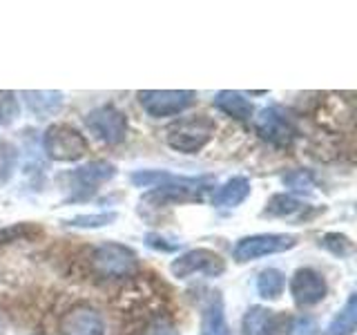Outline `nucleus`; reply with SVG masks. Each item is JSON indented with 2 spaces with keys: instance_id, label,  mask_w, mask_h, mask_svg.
Masks as SVG:
<instances>
[{
  "instance_id": "f257e3e1",
  "label": "nucleus",
  "mask_w": 357,
  "mask_h": 335,
  "mask_svg": "<svg viewBox=\"0 0 357 335\" xmlns=\"http://www.w3.org/2000/svg\"><path fill=\"white\" fill-rule=\"evenodd\" d=\"M212 177H178L165 170H139L132 174V184L139 188H154L145 197L159 204H176V201H199L201 193L208 190Z\"/></svg>"
},
{
  "instance_id": "f03ea898",
  "label": "nucleus",
  "mask_w": 357,
  "mask_h": 335,
  "mask_svg": "<svg viewBox=\"0 0 357 335\" xmlns=\"http://www.w3.org/2000/svg\"><path fill=\"white\" fill-rule=\"evenodd\" d=\"M217 126L210 117H190L174 121L165 132V141L172 150L183 154H197L212 139Z\"/></svg>"
},
{
  "instance_id": "7ed1b4c3",
  "label": "nucleus",
  "mask_w": 357,
  "mask_h": 335,
  "mask_svg": "<svg viewBox=\"0 0 357 335\" xmlns=\"http://www.w3.org/2000/svg\"><path fill=\"white\" fill-rule=\"evenodd\" d=\"M43 150L52 161H78L89 150V143L76 128L67 123H54L43 137Z\"/></svg>"
},
{
  "instance_id": "20e7f679",
  "label": "nucleus",
  "mask_w": 357,
  "mask_h": 335,
  "mask_svg": "<svg viewBox=\"0 0 357 335\" xmlns=\"http://www.w3.org/2000/svg\"><path fill=\"white\" fill-rule=\"evenodd\" d=\"M143 110L154 119L176 117L195 103V92L190 89H145L139 92Z\"/></svg>"
},
{
  "instance_id": "39448f33",
  "label": "nucleus",
  "mask_w": 357,
  "mask_h": 335,
  "mask_svg": "<svg viewBox=\"0 0 357 335\" xmlns=\"http://www.w3.org/2000/svg\"><path fill=\"white\" fill-rule=\"evenodd\" d=\"M255 128L259 132V137L273 145H290L297 134V128L293 119L282 105H268L259 110V114L255 117Z\"/></svg>"
},
{
  "instance_id": "423d86ee",
  "label": "nucleus",
  "mask_w": 357,
  "mask_h": 335,
  "mask_svg": "<svg viewBox=\"0 0 357 335\" xmlns=\"http://www.w3.org/2000/svg\"><path fill=\"white\" fill-rule=\"evenodd\" d=\"M85 126L103 143L119 145L128 134V117L116 105H100L85 117Z\"/></svg>"
},
{
  "instance_id": "0eeeda50",
  "label": "nucleus",
  "mask_w": 357,
  "mask_h": 335,
  "mask_svg": "<svg viewBox=\"0 0 357 335\" xmlns=\"http://www.w3.org/2000/svg\"><path fill=\"white\" fill-rule=\"evenodd\" d=\"M170 271L178 279H188L192 275H206V277H219L226 271V262L221 260V255L210 248H195L183 255H178L172 262Z\"/></svg>"
},
{
  "instance_id": "6e6552de",
  "label": "nucleus",
  "mask_w": 357,
  "mask_h": 335,
  "mask_svg": "<svg viewBox=\"0 0 357 335\" xmlns=\"http://www.w3.org/2000/svg\"><path fill=\"white\" fill-rule=\"evenodd\" d=\"M297 246V237L293 234H252V237H243L234 246V260L239 264L259 260L266 255H275V253H286Z\"/></svg>"
},
{
  "instance_id": "1a4fd4ad",
  "label": "nucleus",
  "mask_w": 357,
  "mask_h": 335,
  "mask_svg": "<svg viewBox=\"0 0 357 335\" xmlns=\"http://www.w3.org/2000/svg\"><path fill=\"white\" fill-rule=\"evenodd\" d=\"M94 268L103 277H128L137 268V255L123 244H103L94 251Z\"/></svg>"
},
{
  "instance_id": "9d476101",
  "label": "nucleus",
  "mask_w": 357,
  "mask_h": 335,
  "mask_svg": "<svg viewBox=\"0 0 357 335\" xmlns=\"http://www.w3.org/2000/svg\"><path fill=\"white\" fill-rule=\"evenodd\" d=\"M326 279L315 268H299L290 279V295L297 306H315L326 297Z\"/></svg>"
},
{
  "instance_id": "9b49d317",
  "label": "nucleus",
  "mask_w": 357,
  "mask_h": 335,
  "mask_svg": "<svg viewBox=\"0 0 357 335\" xmlns=\"http://www.w3.org/2000/svg\"><path fill=\"white\" fill-rule=\"evenodd\" d=\"M61 335H105V322L100 313L87 304L74 306L65 313L59 324Z\"/></svg>"
},
{
  "instance_id": "f8f14e48",
  "label": "nucleus",
  "mask_w": 357,
  "mask_h": 335,
  "mask_svg": "<svg viewBox=\"0 0 357 335\" xmlns=\"http://www.w3.org/2000/svg\"><path fill=\"white\" fill-rule=\"evenodd\" d=\"M290 320L284 318L282 313L264 308V306H252L243 315V335H279L282 331H290Z\"/></svg>"
},
{
  "instance_id": "ddd939ff",
  "label": "nucleus",
  "mask_w": 357,
  "mask_h": 335,
  "mask_svg": "<svg viewBox=\"0 0 357 335\" xmlns=\"http://www.w3.org/2000/svg\"><path fill=\"white\" fill-rule=\"evenodd\" d=\"M116 177V165L109 161H92L81 168H76L72 179L78 184V188L85 190V195H92L98 186H103Z\"/></svg>"
},
{
  "instance_id": "4468645a",
  "label": "nucleus",
  "mask_w": 357,
  "mask_h": 335,
  "mask_svg": "<svg viewBox=\"0 0 357 335\" xmlns=\"http://www.w3.org/2000/svg\"><path fill=\"white\" fill-rule=\"evenodd\" d=\"M201 335H232L223 313L221 293H210L201 313Z\"/></svg>"
},
{
  "instance_id": "2eb2a0df",
  "label": "nucleus",
  "mask_w": 357,
  "mask_h": 335,
  "mask_svg": "<svg viewBox=\"0 0 357 335\" xmlns=\"http://www.w3.org/2000/svg\"><path fill=\"white\" fill-rule=\"evenodd\" d=\"M215 107L237 121H248L255 114L252 100L245 98L241 92H232V89H223L215 96Z\"/></svg>"
},
{
  "instance_id": "dca6fc26",
  "label": "nucleus",
  "mask_w": 357,
  "mask_h": 335,
  "mask_svg": "<svg viewBox=\"0 0 357 335\" xmlns=\"http://www.w3.org/2000/svg\"><path fill=\"white\" fill-rule=\"evenodd\" d=\"M250 195V181L245 177H232L228 179L226 184H223L215 197H212V204L217 208H234L243 204L245 199Z\"/></svg>"
},
{
  "instance_id": "f3484780",
  "label": "nucleus",
  "mask_w": 357,
  "mask_h": 335,
  "mask_svg": "<svg viewBox=\"0 0 357 335\" xmlns=\"http://www.w3.org/2000/svg\"><path fill=\"white\" fill-rule=\"evenodd\" d=\"M22 98H25L31 114H36L38 119L54 117L65 103L63 92H31L27 89V92H22Z\"/></svg>"
},
{
  "instance_id": "a211bd4d",
  "label": "nucleus",
  "mask_w": 357,
  "mask_h": 335,
  "mask_svg": "<svg viewBox=\"0 0 357 335\" xmlns=\"http://www.w3.org/2000/svg\"><path fill=\"white\" fill-rule=\"evenodd\" d=\"M357 324V297L351 295L344 308L328 324V335H353Z\"/></svg>"
},
{
  "instance_id": "6ab92c4d",
  "label": "nucleus",
  "mask_w": 357,
  "mask_h": 335,
  "mask_svg": "<svg viewBox=\"0 0 357 335\" xmlns=\"http://www.w3.org/2000/svg\"><path fill=\"white\" fill-rule=\"evenodd\" d=\"M304 208H306L304 201L293 197V195H275V197H271V201H268L264 215H268V217H293Z\"/></svg>"
},
{
  "instance_id": "aec40b11",
  "label": "nucleus",
  "mask_w": 357,
  "mask_h": 335,
  "mask_svg": "<svg viewBox=\"0 0 357 335\" xmlns=\"http://www.w3.org/2000/svg\"><path fill=\"white\" fill-rule=\"evenodd\" d=\"M284 284H286L284 273L277 271V268H266V271H261L259 277H257V290H259V295L266 299H277L284 293Z\"/></svg>"
},
{
  "instance_id": "412c9836",
  "label": "nucleus",
  "mask_w": 357,
  "mask_h": 335,
  "mask_svg": "<svg viewBox=\"0 0 357 335\" xmlns=\"http://www.w3.org/2000/svg\"><path fill=\"white\" fill-rule=\"evenodd\" d=\"M18 163V150L14 143L7 139H0V186H5L11 177H14Z\"/></svg>"
},
{
  "instance_id": "4be33fe9",
  "label": "nucleus",
  "mask_w": 357,
  "mask_h": 335,
  "mask_svg": "<svg viewBox=\"0 0 357 335\" xmlns=\"http://www.w3.org/2000/svg\"><path fill=\"white\" fill-rule=\"evenodd\" d=\"M20 105H18V98L14 92H7V89H0V126H9L14 123V119L18 117Z\"/></svg>"
},
{
  "instance_id": "5701e85b",
  "label": "nucleus",
  "mask_w": 357,
  "mask_h": 335,
  "mask_svg": "<svg viewBox=\"0 0 357 335\" xmlns=\"http://www.w3.org/2000/svg\"><path fill=\"white\" fill-rule=\"evenodd\" d=\"M40 228L31 226V223H16V226H7L0 228V244H11L18 239H29L33 234H38Z\"/></svg>"
},
{
  "instance_id": "b1692460",
  "label": "nucleus",
  "mask_w": 357,
  "mask_h": 335,
  "mask_svg": "<svg viewBox=\"0 0 357 335\" xmlns=\"http://www.w3.org/2000/svg\"><path fill=\"white\" fill-rule=\"evenodd\" d=\"M116 221V212H100V215H78L70 219V226L76 228H103Z\"/></svg>"
},
{
  "instance_id": "393cba45",
  "label": "nucleus",
  "mask_w": 357,
  "mask_h": 335,
  "mask_svg": "<svg viewBox=\"0 0 357 335\" xmlns=\"http://www.w3.org/2000/svg\"><path fill=\"white\" fill-rule=\"evenodd\" d=\"M321 246L337 257H346L353 253V241L349 237H344V234H326V237L321 239Z\"/></svg>"
},
{
  "instance_id": "a878e982",
  "label": "nucleus",
  "mask_w": 357,
  "mask_h": 335,
  "mask_svg": "<svg viewBox=\"0 0 357 335\" xmlns=\"http://www.w3.org/2000/svg\"><path fill=\"white\" fill-rule=\"evenodd\" d=\"M284 184L290 188V190H299V193H304V190H310L312 188V174L308 170H295L284 177Z\"/></svg>"
},
{
  "instance_id": "bb28decb",
  "label": "nucleus",
  "mask_w": 357,
  "mask_h": 335,
  "mask_svg": "<svg viewBox=\"0 0 357 335\" xmlns=\"http://www.w3.org/2000/svg\"><path fill=\"white\" fill-rule=\"evenodd\" d=\"M145 335H178V331L167 320H154L148 327V331H145Z\"/></svg>"
},
{
  "instance_id": "cd10ccee",
  "label": "nucleus",
  "mask_w": 357,
  "mask_h": 335,
  "mask_svg": "<svg viewBox=\"0 0 357 335\" xmlns=\"http://www.w3.org/2000/svg\"><path fill=\"white\" fill-rule=\"evenodd\" d=\"M145 241H148L150 248H154V251H163V253H172V251L178 248V246H181V244H174V246L165 244L167 239L161 237V234H148V237H145Z\"/></svg>"
},
{
  "instance_id": "c85d7f7f",
  "label": "nucleus",
  "mask_w": 357,
  "mask_h": 335,
  "mask_svg": "<svg viewBox=\"0 0 357 335\" xmlns=\"http://www.w3.org/2000/svg\"><path fill=\"white\" fill-rule=\"evenodd\" d=\"M290 331H293V335H312L315 324H312V320H308V318H299L290 324Z\"/></svg>"
},
{
  "instance_id": "c756f323",
  "label": "nucleus",
  "mask_w": 357,
  "mask_h": 335,
  "mask_svg": "<svg viewBox=\"0 0 357 335\" xmlns=\"http://www.w3.org/2000/svg\"><path fill=\"white\" fill-rule=\"evenodd\" d=\"M5 327H7V324H5V320H3V318H0V333H3V331H5Z\"/></svg>"
}]
</instances>
